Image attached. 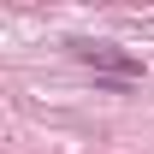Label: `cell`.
<instances>
[{"label":"cell","mask_w":154,"mask_h":154,"mask_svg":"<svg viewBox=\"0 0 154 154\" xmlns=\"http://www.w3.org/2000/svg\"><path fill=\"white\" fill-rule=\"evenodd\" d=\"M77 54L89 59L95 71H107V77H119V83H131V77H142V59H131V54H119L113 42H83Z\"/></svg>","instance_id":"1"}]
</instances>
